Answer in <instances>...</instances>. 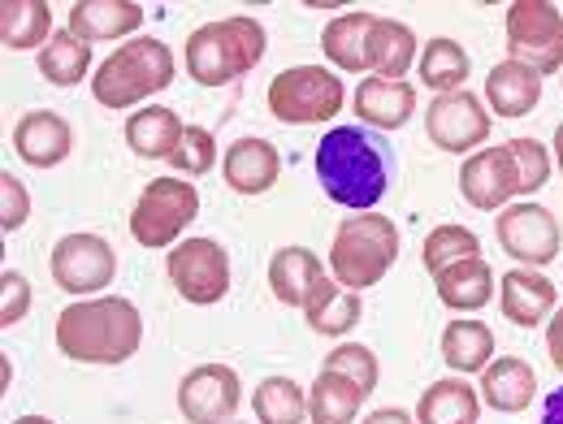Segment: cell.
<instances>
[{"label": "cell", "instance_id": "cell-1", "mask_svg": "<svg viewBox=\"0 0 563 424\" xmlns=\"http://www.w3.org/2000/svg\"><path fill=\"white\" fill-rule=\"evenodd\" d=\"M57 347L74 364H126L143 347L140 308L122 294L78 299L57 316Z\"/></svg>", "mask_w": 563, "mask_h": 424}, {"label": "cell", "instance_id": "cell-2", "mask_svg": "<svg viewBox=\"0 0 563 424\" xmlns=\"http://www.w3.org/2000/svg\"><path fill=\"white\" fill-rule=\"evenodd\" d=\"M551 178V152L538 140H507L482 147L460 169V196L477 212H503L516 196L542 191Z\"/></svg>", "mask_w": 563, "mask_h": 424}, {"label": "cell", "instance_id": "cell-3", "mask_svg": "<svg viewBox=\"0 0 563 424\" xmlns=\"http://www.w3.org/2000/svg\"><path fill=\"white\" fill-rule=\"evenodd\" d=\"M317 182L334 204L373 212L390 187V165L360 126H334L317 143Z\"/></svg>", "mask_w": 563, "mask_h": 424}, {"label": "cell", "instance_id": "cell-4", "mask_svg": "<svg viewBox=\"0 0 563 424\" xmlns=\"http://www.w3.org/2000/svg\"><path fill=\"white\" fill-rule=\"evenodd\" d=\"M265 48H269L265 26L247 13H234V18H217V22L196 26L183 62L200 87H225V82L256 70L265 62Z\"/></svg>", "mask_w": 563, "mask_h": 424}, {"label": "cell", "instance_id": "cell-5", "mask_svg": "<svg viewBox=\"0 0 563 424\" xmlns=\"http://www.w3.org/2000/svg\"><path fill=\"white\" fill-rule=\"evenodd\" d=\"M174 74H178V62H174L169 44H161L156 35H140V40L113 48V57L96 70L91 96H96L104 109L122 113V109L143 104L147 96L165 91V87L174 82Z\"/></svg>", "mask_w": 563, "mask_h": 424}, {"label": "cell", "instance_id": "cell-6", "mask_svg": "<svg viewBox=\"0 0 563 424\" xmlns=\"http://www.w3.org/2000/svg\"><path fill=\"white\" fill-rule=\"evenodd\" d=\"M399 260V230L382 212H355L334 230L330 243V274L347 290H368L377 286Z\"/></svg>", "mask_w": 563, "mask_h": 424}, {"label": "cell", "instance_id": "cell-7", "mask_svg": "<svg viewBox=\"0 0 563 424\" xmlns=\"http://www.w3.org/2000/svg\"><path fill=\"white\" fill-rule=\"evenodd\" d=\"M269 113L282 126H321L343 113L347 87L325 66H290L269 82Z\"/></svg>", "mask_w": 563, "mask_h": 424}, {"label": "cell", "instance_id": "cell-8", "mask_svg": "<svg viewBox=\"0 0 563 424\" xmlns=\"http://www.w3.org/2000/svg\"><path fill=\"white\" fill-rule=\"evenodd\" d=\"M196 216H200V191L191 182H183V178H152L143 187V196L135 200L131 234H135L140 247L161 252V247H174Z\"/></svg>", "mask_w": 563, "mask_h": 424}, {"label": "cell", "instance_id": "cell-9", "mask_svg": "<svg viewBox=\"0 0 563 424\" xmlns=\"http://www.w3.org/2000/svg\"><path fill=\"white\" fill-rule=\"evenodd\" d=\"M507 53L533 74L563 70V9L551 0H516L507 4Z\"/></svg>", "mask_w": 563, "mask_h": 424}, {"label": "cell", "instance_id": "cell-10", "mask_svg": "<svg viewBox=\"0 0 563 424\" xmlns=\"http://www.w3.org/2000/svg\"><path fill=\"white\" fill-rule=\"evenodd\" d=\"M498 247L520 265V269H547L563 247L560 216L542 204H507L494 221Z\"/></svg>", "mask_w": 563, "mask_h": 424}, {"label": "cell", "instance_id": "cell-11", "mask_svg": "<svg viewBox=\"0 0 563 424\" xmlns=\"http://www.w3.org/2000/svg\"><path fill=\"white\" fill-rule=\"evenodd\" d=\"M165 269L174 290L196 308H212L230 294V256L217 238H183L165 256Z\"/></svg>", "mask_w": 563, "mask_h": 424}, {"label": "cell", "instance_id": "cell-12", "mask_svg": "<svg viewBox=\"0 0 563 424\" xmlns=\"http://www.w3.org/2000/svg\"><path fill=\"white\" fill-rule=\"evenodd\" d=\"M53 282L62 286L74 299H87V294H100L104 286H113L118 278V252L109 238L100 234H66L57 247H53Z\"/></svg>", "mask_w": 563, "mask_h": 424}, {"label": "cell", "instance_id": "cell-13", "mask_svg": "<svg viewBox=\"0 0 563 424\" xmlns=\"http://www.w3.org/2000/svg\"><path fill=\"white\" fill-rule=\"evenodd\" d=\"M424 135L433 147L460 156L490 140V113L473 91H446L424 109Z\"/></svg>", "mask_w": 563, "mask_h": 424}, {"label": "cell", "instance_id": "cell-14", "mask_svg": "<svg viewBox=\"0 0 563 424\" xmlns=\"http://www.w3.org/2000/svg\"><path fill=\"white\" fill-rule=\"evenodd\" d=\"M243 403V381L230 364H200L178 386V412L187 424H230Z\"/></svg>", "mask_w": 563, "mask_h": 424}, {"label": "cell", "instance_id": "cell-15", "mask_svg": "<svg viewBox=\"0 0 563 424\" xmlns=\"http://www.w3.org/2000/svg\"><path fill=\"white\" fill-rule=\"evenodd\" d=\"M555 303H560V290L542 269H520L516 265L498 278V308L520 330H538L542 321H551Z\"/></svg>", "mask_w": 563, "mask_h": 424}, {"label": "cell", "instance_id": "cell-16", "mask_svg": "<svg viewBox=\"0 0 563 424\" xmlns=\"http://www.w3.org/2000/svg\"><path fill=\"white\" fill-rule=\"evenodd\" d=\"M13 152L35 165V169H57L66 156L74 152V131L70 122L53 109H35V113H22L18 126H13Z\"/></svg>", "mask_w": 563, "mask_h": 424}, {"label": "cell", "instance_id": "cell-17", "mask_svg": "<svg viewBox=\"0 0 563 424\" xmlns=\"http://www.w3.org/2000/svg\"><path fill=\"white\" fill-rule=\"evenodd\" d=\"M417 113V87L408 78H364L355 87V118L377 131H404Z\"/></svg>", "mask_w": 563, "mask_h": 424}, {"label": "cell", "instance_id": "cell-18", "mask_svg": "<svg viewBox=\"0 0 563 424\" xmlns=\"http://www.w3.org/2000/svg\"><path fill=\"white\" fill-rule=\"evenodd\" d=\"M282 174V156L269 140H239L221 156V178L234 196H265Z\"/></svg>", "mask_w": 563, "mask_h": 424}, {"label": "cell", "instance_id": "cell-19", "mask_svg": "<svg viewBox=\"0 0 563 424\" xmlns=\"http://www.w3.org/2000/svg\"><path fill=\"white\" fill-rule=\"evenodd\" d=\"M533 394H538V372L520 355H498L482 372V403L490 412L516 416V412H525L533 403Z\"/></svg>", "mask_w": 563, "mask_h": 424}, {"label": "cell", "instance_id": "cell-20", "mask_svg": "<svg viewBox=\"0 0 563 424\" xmlns=\"http://www.w3.org/2000/svg\"><path fill=\"white\" fill-rule=\"evenodd\" d=\"M143 26L140 0H78L70 9V31L87 44L126 40Z\"/></svg>", "mask_w": 563, "mask_h": 424}, {"label": "cell", "instance_id": "cell-21", "mask_svg": "<svg viewBox=\"0 0 563 424\" xmlns=\"http://www.w3.org/2000/svg\"><path fill=\"white\" fill-rule=\"evenodd\" d=\"M421 62L417 53V35L408 22L399 18H373L368 26V70L377 78H404Z\"/></svg>", "mask_w": 563, "mask_h": 424}, {"label": "cell", "instance_id": "cell-22", "mask_svg": "<svg viewBox=\"0 0 563 424\" xmlns=\"http://www.w3.org/2000/svg\"><path fill=\"white\" fill-rule=\"evenodd\" d=\"M303 316H308V325H312L317 334H325V338H343V334H352L355 321L364 316V303H360L355 290L339 286L334 278H321V282L308 290Z\"/></svg>", "mask_w": 563, "mask_h": 424}, {"label": "cell", "instance_id": "cell-23", "mask_svg": "<svg viewBox=\"0 0 563 424\" xmlns=\"http://www.w3.org/2000/svg\"><path fill=\"white\" fill-rule=\"evenodd\" d=\"M486 100H490V109L498 118H525L542 100V74H533L529 66L507 57L486 78Z\"/></svg>", "mask_w": 563, "mask_h": 424}, {"label": "cell", "instance_id": "cell-24", "mask_svg": "<svg viewBox=\"0 0 563 424\" xmlns=\"http://www.w3.org/2000/svg\"><path fill=\"white\" fill-rule=\"evenodd\" d=\"M183 131L187 126H183V118L174 109L147 104V109L126 118V147L143 160H169L178 140H183Z\"/></svg>", "mask_w": 563, "mask_h": 424}, {"label": "cell", "instance_id": "cell-25", "mask_svg": "<svg viewBox=\"0 0 563 424\" xmlns=\"http://www.w3.org/2000/svg\"><path fill=\"white\" fill-rule=\"evenodd\" d=\"M321 256L308 247H282L269 260V290L282 308H303L308 290L321 282Z\"/></svg>", "mask_w": 563, "mask_h": 424}, {"label": "cell", "instance_id": "cell-26", "mask_svg": "<svg viewBox=\"0 0 563 424\" xmlns=\"http://www.w3.org/2000/svg\"><path fill=\"white\" fill-rule=\"evenodd\" d=\"M433 286H438V299L451 312H482L494 299V269L482 256H473V260H460V265L442 269L433 278Z\"/></svg>", "mask_w": 563, "mask_h": 424}, {"label": "cell", "instance_id": "cell-27", "mask_svg": "<svg viewBox=\"0 0 563 424\" xmlns=\"http://www.w3.org/2000/svg\"><path fill=\"white\" fill-rule=\"evenodd\" d=\"M477 416H482V394L464 377L433 381L417 403V424H477Z\"/></svg>", "mask_w": 563, "mask_h": 424}, {"label": "cell", "instance_id": "cell-28", "mask_svg": "<svg viewBox=\"0 0 563 424\" xmlns=\"http://www.w3.org/2000/svg\"><path fill=\"white\" fill-rule=\"evenodd\" d=\"M53 9L48 0H4L0 4V44L13 48V53H26V48H40L53 40Z\"/></svg>", "mask_w": 563, "mask_h": 424}, {"label": "cell", "instance_id": "cell-29", "mask_svg": "<svg viewBox=\"0 0 563 424\" xmlns=\"http://www.w3.org/2000/svg\"><path fill=\"white\" fill-rule=\"evenodd\" d=\"M373 18H377V13L355 9V13H339V18L325 26L321 53H325L343 74L368 70V26H373Z\"/></svg>", "mask_w": 563, "mask_h": 424}, {"label": "cell", "instance_id": "cell-30", "mask_svg": "<svg viewBox=\"0 0 563 424\" xmlns=\"http://www.w3.org/2000/svg\"><path fill=\"white\" fill-rule=\"evenodd\" d=\"M442 359L455 377L486 372L494 364V330L486 321H451L442 330Z\"/></svg>", "mask_w": 563, "mask_h": 424}, {"label": "cell", "instance_id": "cell-31", "mask_svg": "<svg viewBox=\"0 0 563 424\" xmlns=\"http://www.w3.org/2000/svg\"><path fill=\"white\" fill-rule=\"evenodd\" d=\"M364 390L339 377V372H317L312 390H308V421L312 424H355V412L364 408Z\"/></svg>", "mask_w": 563, "mask_h": 424}, {"label": "cell", "instance_id": "cell-32", "mask_svg": "<svg viewBox=\"0 0 563 424\" xmlns=\"http://www.w3.org/2000/svg\"><path fill=\"white\" fill-rule=\"evenodd\" d=\"M252 412L261 424H303L308 421V390L290 377H265L252 390Z\"/></svg>", "mask_w": 563, "mask_h": 424}, {"label": "cell", "instance_id": "cell-33", "mask_svg": "<svg viewBox=\"0 0 563 424\" xmlns=\"http://www.w3.org/2000/svg\"><path fill=\"white\" fill-rule=\"evenodd\" d=\"M417 70H421L424 87H433L438 96H446V91H464V78H468V70H473V62H468L464 44L438 35V40L424 44Z\"/></svg>", "mask_w": 563, "mask_h": 424}, {"label": "cell", "instance_id": "cell-34", "mask_svg": "<svg viewBox=\"0 0 563 424\" xmlns=\"http://www.w3.org/2000/svg\"><path fill=\"white\" fill-rule=\"evenodd\" d=\"M87 70H91V44L78 40L74 31H57L40 53V74L53 87H74L87 78Z\"/></svg>", "mask_w": 563, "mask_h": 424}, {"label": "cell", "instance_id": "cell-35", "mask_svg": "<svg viewBox=\"0 0 563 424\" xmlns=\"http://www.w3.org/2000/svg\"><path fill=\"white\" fill-rule=\"evenodd\" d=\"M473 256H482V238L468 225H438V230L424 234L421 265L429 278H438L442 269H451L460 260H473Z\"/></svg>", "mask_w": 563, "mask_h": 424}, {"label": "cell", "instance_id": "cell-36", "mask_svg": "<svg viewBox=\"0 0 563 424\" xmlns=\"http://www.w3.org/2000/svg\"><path fill=\"white\" fill-rule=\"evenodd\" d=\"M325 372H339V377H347L355 381L364 394H373L377 390V377H382V368H377V355L368 352V347H360V343H343V347H334V352L325 355V364H321Z\"/></svg>", "mask_w": 563, "mask_h": 424}, {"label": "cell", "instance_id": "cell-37", "mask_svg": "<svg viewBox=\"0 0 563 424\" xmlns=\"http://www.w3.org/2000/svg\"><path fill=\"white\" fill-rule=\"evenodd\" d=\"M169 165H174L183 178H205L212 165H217V140H212V131L187 126L178 147H174V156H169Z\"/></svg>", "mask_w": 563, "mask_h": 424}, {"label": "cell", "instance_id": "cell-38", "mask_svg": "<svg viewBox=\"0 0 563 424\" xmlns=\"http://www.w3.org/2000/svg\"><path fill=\"white\" fill-rule=\"evenodd\" d=\"M26 216H31L26 182H22V178H13V174L4 169V174H0V225H4V234L22 230V225H26Z\"/></svg>", "mask_w": 563, "mask_h": 424}, {"label": "cell", "instance_id": "cell-39", "mask_svg": "<svg viewBox=\"0 0 563 424\" xmlns=\"http://www.w3.org/2000/svg\"><path fill=\"white\" fill-rule=\"evenodd\" d=\"M0 286H4V294H0V325L9 330V325H18L26 312H31V282L18 274V269H4V278H0Z\"/></svg>", "mask_w": 563, "mask_h": 424}, {"label": "cell", "instance_id": "cell-40", "mask_svg": "<svg viewBox=\"0 0 563 424\" xmlns=\"http://www.w3.org/2000/svg\"><path fill=\"white\" fill-rule=\"evenodd\" d=\"M547 352H551V364L563 372V308H555V316L547 321Z\"/></svg>", "mask_w": 563, "mask_h": 424}, {"label": "cell", "instance_id": "cell-41", "mask_svg": "<svg viewBox=\"0 0 563 424\" xmlns=\"http://www.w3.org/2000/svg\"><path fill=\"white\" fill-rule=\"evenodd\" d=\"M542 424H563V386L542 399Z\"/></svg>", "mask_w": 563, "mask_h": 424}, {"label": "cell", "instance_id": "cell-42", "mask_svg": "<svg viewBox=\"0 0 563 424\" xmlns=\"http://www.w3.org/2000/svg\"><path fill=\"white\" fill-rule=\"evenodd\" d=\"M364 424H417L404 408H382V412H373Z\"/></svg>", "mask_w": 563, "mask_h": 424}, {"label": "cell", "instance_id": "cell-43", "mask_svg": "<svg viewBox=\"0 0 563 424\" xmlns=\"http://www.w3.org/2000/svg\"><path fill=\"white\" fill-rule=\"evenodd\" d=\"M555 165L563 169V122H560V131H555Z\"/></svg>", "mask_w": 563, "mask_h": 424}, {"label": "cell", "instance_id": "cell-44", "mask_svg": "<svg viewBox=\"0 0 563 424\" xmlns=\"http://www.w3.org/2000/svg\"><path fill=\"white\" fill-rule=\"evenodd\" d=\"M13 424H53V421H48V416H18Z\"/></svg>", "mask_w": 563, "mask_h": 424}, {"label": "cell", "instance_id": "cell-45", "mask_svg": "<svg viewBox=\"0 0 563 424\" xmlns=\"http://www.w3.org/2000/svg\"><path fill=\"white\" fill-rule=\"evenodd\" d=\"M230 424H234V421H230Z\"/></svg>", "mask_w": 563, "mask_h": 424}]
</instances>
